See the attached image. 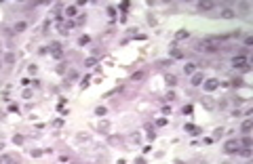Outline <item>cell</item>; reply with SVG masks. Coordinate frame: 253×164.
<instances>
[{
	"instance_id": "obj_28",
	"label": "cell",
	"mask_w": 253,
	"mask_h": 164,
	"mask_svg": "<svg viewBox=\"0 0 253 164\" xmlns=\"http://www.w3.org/2000/svg\"><path fill=\"white\" fill-rule=\"evenodd\" d=\"M95 63H97V61H95V59H93V57H91V59H86V65H89V67H93V65H95Z\"/></svg>"
},
{
	"instance_id": "obj_8",
	"label": "cell",
	"mask_w": 253,
	"mask_h": 164,
	"mask_svg": "<svg viewBox=\"0 0 253 164\" xmlns=\"http://www.w3.org/2000/svg\"><path fill=\"white\" fill-rule=\"evenodd\" d=\"M15 156H11V154H4V156H0V164H15Z\"/></svg>"
},
{
	"instance_id": "obj_19",
	"label": "cell",
	"mask_w": 253,
	"mask_h": 164,
	"mask_svg": "<svg viewBox=\"0 0 253 164\" xmlns=\"http://www.w3.org/2000/svg\"><path fill=\"white\" fill-rule=\"evenodd\" d=\"M190 34H188V30H179L177 32V40H184V38H188Z\"/></svg>"
},
{
	"instance_id": "obj_1",
	"label": "cell",
	"mask_w": 253,
	"mask_h": 164,
	"mask_svg": "<svg viewBox=\"0 0 253 164\" xmlns=\"http://www.w3.org/2000/svg\"><path fill=\"white\" fill-rule=\"evenodd\" d=\"M198 48H201V51H207V53H217V51H219V40H217V38L201 40L198 42Z\"/></svg>"
},
{
	"instance_id": "obj_7",
	"label": "cell",
	"mask_w": 253,
	"mask_h": 164,
	"mask_svg": "<svg viewBox=\"0 0 253 164\" xmlns=\"http://www.w3.org/2000/svg\"><path fill=\"white\" fill-rule=\"evenodd\" d=\"M221 17H224V19H234V17H236V11H234V8H224V11H221Z\"/></svg>"
},
{
	"instance_id": "obj_26",
	"label": "cell",
	"mask_w": 253,
	"mask_h": 164,
	"mask_svg": "<svg viewBox=\"0 0 253 164\" xmlns=\"http://www.w3.org/2000/svg\"><path fill=\"white\" fill-rule=\"evenodd\" d=\"M95 114H97V116H103V114H106V107H97Z\"/></svg>"
},
{
	"instance_id": "obj_31",
	"label": "cell",
	"mask_w": 253,
	"mask_h": 164,
	"mask_svg": "<svg viewBox=\"0 0 253 164\" xmlns=\"http://www.w3.org/2000/svg\"><path fill=\"white\" fill-rule=\"evenodd\" d=\"M137 164H146V162H143V158H139V160H137Z\"/></svg>"
},
{
	"instance_id": "obj_9",
	"label": "cell",
	"mask_w": 253,
	"mask_h": 164,
	"mask_svg": "<svg viewBox=\"0 0 253 164\" xmlns=\"http://www.w3.org/2000/svg\"><path fill=\"white\" fill-rule=\"evenodd\" d=\"M203 84H205V88H207V90H215V88L219 86V82L213 80V78H211V80H207V82H203Z\"/></svg>"
},
{
	"instance_id": "obj_11",
	"label": "cell",
	"mask_w": 253,
	"mask_h": 164,
	"mask_svg": "<svg viewBox=\"0 0 253 164\" xmlns=\"http://www.w3.org/2000/svg\"><path fill=\"white\" fill-rule=\"evenodd\" d=\"M165 82H167V86H175V84H177V78H175L173 74H167V76H165Z\"/></svg>"
},
{
	"instance_id": "obj_24",
	"label": "cell",
	"mask_w": 253,
	"mask_h": 164,
	"mask_svg": "<svg viewBox=\"0 0 253 164\" xmlns=\"http://www.w3.org/2000/svg\"><path fill=\"white\" fill-rule=\"evenodd\" d=\"M232 86H243V78H232Z\"/></svg>"
},
{
	"instance_id": "obj_25",
	"label": "cell",
	"mask_w": 253,
	"mask_h": 164,
	"mask_svg": "<svg viewBox=\"0 0 253 164\" xmlns=\"http://www.w3.org/2000/svg\"><path fill=\"white\" fill-rule=\"evenodd\" d=\"M4 61H6V63H13V61H15V55H13V53H8V55L4 57Z\"/></svg>"
},
{
	"instance_id": "obj_30",
	"label": "cell",
	"mask_w": 253,
	"mask_h": 164,
	"mask_svg": "<svg viewBox=\"0 0 253 164\" xmlns=\"http://www.w3.org/2000/svg\"><path fill=\"white\" fill-rule=\"evenodd\" d=\"M184 114H192V105H186L184 107Z\"/></svg>"
},
{
	"instance_id": "obj_18",
	"label": "cell",
	"mask_w": 253,
	"mask_h": 164,
	"mask_svg": "<svg viewBox=\"0 0 253 164\" xmlns=\"http://www.w3.org/2000/svg\"><path fill=\"white\" fill-rule=\"evenodd\" d=\"M76 13H78L76 6H68V8H66V15H68V17H76Z\"/></svg>"
},
{
	"instance_id": "obj_16",
	"label": "cell",
	"mask_w": 253,
	"mask_h": 164,
	"mask_svg": "<svg viewBox=\"0 0 253 164\" xmlns=\"http://www.w3.org/2000/svg\"><path fill=\"white\" fill-rule=\"evenodd\" d=\"M186 130H188L190 135H198V133H201V128H196L194 124H188V126H186Z\"/></svg>"
},
{
	"instance_id": "obj_12",
	"label": "cell",
	"mask_w": 253,
	"mask_h": 164,
	"mask_svg": "<svg viewBox=\"0 0 253 164\" xmlns=\"http://www.w3.org/2000/svg\"><path fill=\"white\" fill-rule=\"evenodd\" d=\"M143 78H146V72H141V70H139V72H135V74L131 76V80H135V82L143 80Z\"/></svg>"
},
{
	"instance_id": "obj_10",
	"label": "cell",
	"mask_w": 253,
	"mask_h": 164,
	"mask_svg": "<svg viewBox=\"0 0 253 164\" xmlns=\"http://www.w3.org/2000/svg\"><path fill=\"white\" fill-rule=\"evenodd\" d=\"M251 128H253V122H251V120H245V122H243V126H241V130H243L245 135H249V133H251Z\"/></svg>"
},
{
	"instance_id": "obj_29",
	"label": "cell",
	"mask_w": 253,
	"mask_h": 164,
	"mask_svg": "<svg viewBox=\"0 0 253 164\" xmlns=\"http://www.w3.org/2000/svg\"><path fill=\"white\" fill-rule=\"evenodd\" d=\"M167 99H169V101H173V99H175V93H173V90H169V93H167Z\"/></svg>"
},
{
	"instance_id": "obj_17",
	"label": "cell",
	"mask_w": 253,
	"mask_h": 164,
	"mask_svg": "<svg viewBox=\"0 0 253 164\" xmlns=\"http://www.w3.org/2000/svg\"><path fill=\"white\" fill-rule=\"evenodd\" d=\"M241 145H243V147H251V145H253V139L249 137V135H247V137H245V139L241 141Z\"/></svg>"
},
{
	"instance_id": "obj_5",
	"label": "cell",
	"mask_w": 253,
	"mask_h": 164,
	"mask_svg": "<svg viewBox=\"0 0 253 164\" xmlns=\"http://www.w3.org/2000/svg\"><path fill=\"white\" fill-rule=\"evenodd\" d=\"M215 8V2H198V11H213Z\"/></svg>"
},
{
	"instance_id": "obj_32",
	"label": "cell",
	"mask_w": 253,
	"mask_h": 164,
	"mask_svg": "<svg viewBox=\"0 0 253 164\" xmlns=\"http://www.w3.org/2000/svg\"><path fill=\"white\" fill-rule=\"evenodd\" d=\"M175 164H184V162H181V160H177V162H175Z\"/></svg>"
},
{
	"instance_id": "obj_14",
	"label": "cell",
	"mask_w": 253,
	"mask_h": 164,
	"mask_svg": "<svg viewBox=\"0 0 253 164\" xmlns=\"http://www.w3.org/2000/svg\"><path fill=\"white\" fill-rule=\"evenodd\" d=\"M15 30H17V32H23V30H28V23H25V21H17V23H15Z\"/></svg>"
},
{
	"instance_id": "obj_20",
	"label": "cell",
	"mask_w": 253,
	"mask_h": 164,
	"mask_svg": "<svg viewBox=\"0 0 253 164\" xmlns=\"http://www.w3.org/2000/svg\"><path fill=\"white\" fill-rule=\"evenodd\" d=\"M194 70H196V67H194V63H188V65L184 67V72H186V74H194Z\"/></svg>"
},
{
	"instance_id": "obj_2",
	"label": "cell",
	"mask_w": 253,
	"mask_h": 164,
	"mask_svg": "<svg viewBox=\"0 0 253 164\" xmlns=\"http://www.w3.org/2000/svg\"><path fill=\"white\" fill-rule=\"evenodd\" d=\"M232 65H234V67H238V70H245V72H249V70H251V67L247 65V57H245V55L234 57V59H232Z\"/></svg>"
},
{
	"instance_id": "obj_13",
	"label": "cell",
	"mask_w": 253,
	"mask_h": 164,
	"mask_svg": "<svg viewBox=\"0 0 253 164\" xmlns=\"http://www.w3.org/2000/svg\"><path fill=\"white\" fill-rule=\"evenodd\" d=\"M169 53H171V57H175V59H181V51H179L177 46H171V51H169Z\"/></svg>"
},
{
	"instance_id": "obj_4",
	"label": "cell",
	"mask_w": 253,
	"mask_h": 164,
	"mask_svg": "<svg viewBox=\"0 0 253 164\" xmlns=\"http://www.w3.org/2000/svg\"><path fill=\"white\" fill-rule=\"evenodd\" d=\"M49 51H51V53H53V57H57V59L63 55V48H61V44H59V42H51V44H49Z\"/></svg>"
},
{
	"instance_id": "obj_22",
	"label": "cell",
	"mask_w": 253,
	"mask_h": 164,
	"mask_svg": "<svg viewBox=\"0 0 253 164\" xmlns=\"http://www.w3.org/2000/svg\"><path fill=\"white\" fill-rule=\"evenodd\" d=\"M238 152H241L245 158H249V156H251V147H245V149H238Z\"/></svg>"
},
{
	"instance_id": "obj_3",
	"label": "cell",
	"mask_w": 253,
	"mask_h": 164,
	"mask_svg": "<svg viewBox=\"0 0 253 164\" xmlns=\"http://www.w3.org/2000/svg\"><path fill=\"white\" fill-rule=\"evenodd\" d=\"M241 149V141H236V139H230L226 145H224V152L226 154H236Z\"/></svg>"
},
{
	"instance_id": "obj_21",
	"label": "cell",
	"mask_w": 253,
	"mask_h": 164,
	"mask_svg": "<svg viewBox=\"0 0 253 164\" xmlns=\"http://www.w3.org/2000/svg\"><path fill=\"white\" fill-rule=\"evenodd\" d=\"M13 143H15V145H21V143H23V137H21V135H15V137H13Z\"/></svg>"
},
{
	"instance_id": "obj_23",
	"label": "cell",
	"mask_w": 253,
	"mask_h": 164,
	"mask_svg": "<svg viewBox=\"0 0 253 164\" xmlns=\"http://www.w3.org/2000/svg\"><path fill=\"white\" fill-rule=\"evenodd\" d=\"M80 46H84V44H89V42H91V38H89V36H80Z\"/></svg>"
},
{
	"instance_id": "obj_27",
	"label": "cell",
	"mask_w": 253,
	"mask_h": 164,
	"mask_svg": "<svg viewBox=\"0 0 253 164\" xmlns=\"http://www.w3.org/2000/svg\"><path fill=\"white\" fill-rule=\"evenodd\" d=\"M251 44H253V38H251V36H247V38H245V46H251Z\"/></svg>"
},
{
	"instance_id": "obj_6",
	"label": "cell",
	"mask_w": 253,
	"mask_h": 164,
	"mask_svg": "<svg viewBox=\"0 0 253 164\" xmlns=\"http://www.w3.org/2000/svg\"><path fill=\"white\" fill-rule=\"evenodd\" d=\"M205 82V76L203 74H192V86H201Z\"/></svg>"
},
{
	"instance_id": "obj_15",
	"label": "cell",
	"mask_w": 253,
	"mask_h": 164,
	"mask_svg": "<svg viewBox=\"0 0 253 164\" xmlns=\"http://www.w3.org/2000/svg\"><path fill=\"white\" fill-rule=\"evenodd\" d=\"M70 30H72V23H70V21H68V23H61V28H59V32H61V34H68Z\"/></svg>"
}]
</instances>
